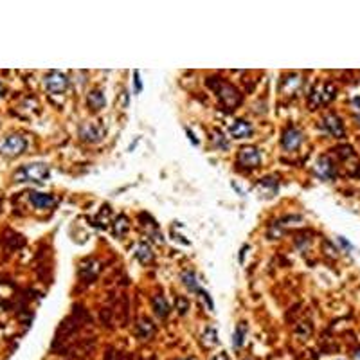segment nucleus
I'll use <instances>...</instances> for the list:
<instances>
[{"label":"nucleus","mask_w":360,"mask_h":360,"mask_svg":"<svg viewBox=\"0 0 360 360\" xmlns=\"http://www.w3.org/2000/svg\"><path fill=\"white\" fill-rule=\"evenodd\" d=\"M51 177V168L43 162H33L18 168L14 173V182H43Z\"/></svg>","instance_id":"nucleus-1"},{"label":"nucleus","mask_w":360,"mask_h":360,"mask_svg":"<svg viewBox=\"0 0 360 360\" xmlns=\"http://www.w3.org/2000/svg\"><path fill=\"white\" fill-rule=\"evenodd\" d=\"M25 148H27L25 137H22L20 133H11L0 144V153L4 157H18L20 153L25 152Z\"/></svg>","instance_id":"nucleus-2"},{"label":"nucleus","mask_w":360,"mask_h":360,"mask_svg":"<svg viewBox=\"0 0 360 360\" xmlns=\"http://www.w3.org/2000/svg\"><path fill=\"white\" fill-rule=\"evenodd\" d=\"M43 85H45V89L49 90V92H54V94H58V92H63V90H67V87H69V78L63 74V72L60 71H52L51 74H47L45 76V80H43Z\"/></svg>","instance_id":"nucleus-3"},{"label":"nucleus","mask_w":360,"mask_h":360,"mask_svg":"<svg viewBox=\"0 0 360 360\" xmlns=\"http://www.w3.org/2000/svg\"><path fill=\"white\" fill-rule=\"evenodd\" d=\"M301 142H303V133L297 128H286L283 132V135H281V146H283V150H286V152L297 150Z\"/></svg>","instance_id":"nucleus-4"},{"label":"nucleus","mask_w":360,"mask_h":360,"mask_svg":"<svg viewBox=\"0 0 360 360\" xmlns=\"http://www.w3.org/2000/svg\"><path fill=\"white\" fill-rule=\"evenodd\" d=\"M104 135V128L97 123H85L80 126V137L87 142L101 141Z\"/></svg>","instance_id":"nucleus-5"},{"label":"nucleus","mask_w":360,"mask_h":360,"mask_svg":"<svg viewBox=\"0 0 360 360\" xmlns=\"http://www.w3.org/2000/svg\"><path fill=\"white\" fill-rule=\"evenodd\" d=\"M238 162L245 168H256L261 162V155L258 152V148L254 146H245L238 153Z\"/></svg>","instance_id":"nucleus-6"},{"label":"nucleus","mask_w":360,"mask_h":360,"mask_svg":"<svg viewBox=\"0 0 360 360\" xmlns=\"http://www.w3.org/2000/svg\"><path fill=\"white\" fill-rule=\"evenodd\" d=\"M322 128L333 137H344V124L335 114H330L322 119Z\"/></svg>","instance_id":"nucleus-7"},{"label":"nucleus","mask_w":360,"mask_h":360,"mask_svg":"<svg viewBox=\"0 0 360 360\" xmlns=\"http://www.w3.org/2000/svg\"><path fill=\"white\" fill-rule=\"evenodd\" d=\"M315 175L319 177V179L322 180H332L333 177H335V170H333V164L332 161L328 159V157H321L317 161V164H315Z\"/></svg>","instance_id":"nucleus-8"},{"label":"nucleus","mask_w":360,"mask_h":360,"mask_svg":"<svg viewBox=\"0 0 360 360\" xmlns=\"http://www.w3.org/2000/svg\"><path fill=\"white\" fill-rule=\"evenodd\" d=\"M220 97H222V103L227 104L229 108L240 104V99H242L240 94H238V90L232 85H227V83H223L222 89H220Z\"/></svg>","instance_id":"nucleus-9"},{"label":"nucleus","mask_w":360,"mask_h":360,"mask_svg":"<svg viewBox=\"0 0 360 360\" xmlns=\"http://www.w3.org/2000/svg\"><path fill=\"white\" fill-rule=\"evenodd\" d=\"M29 202L36 209H49L54 205V196L45 193H38V191H31V193H29Z\"/></svg>","instance_id":"nucleus-10"},{"label":"nucleus","mask_w":360,"mask_h":360,"mask_svg":"<svg viewBox=\"0 0 360 360\" xmlns=\"http://www.w3.org/2000/svg\"><path fill=\"white\" fill-rule=\"evenodd\" d=\"M231 135L234 139H247L252 135V124L243 121V119H238L236 123L231 126Z\"/></svg>","instance_id":"nucleus-11"},{"label":"nucleus","mask_w":360,"mask_h":360,"mask_svg":"<svg viewBox=\"0 0 360 360\" xmlns=\"http://www.w3.org/2000/svg\"><path fill=\"white\" fill-rule=\"evenodd\" d=\"M99 270H101L99 261L90 260V261H85V263L81 265L80 275H81V277H83L85 281H92V279L95 277V275L99 274Z\"/></svg>","instance_id":"nucleus-12"},{"label":"nucleus","mask_w":360,"mask_h":360,"mask_svg":"<svg viewBox=\"0 0 360 360\" xmlns=\"http://www.w3.org/2000/svg\"><path fill=\"white\" fill-rule=\"evenodd\" d=\"M155 333V326L153 322L148 317H141L137 321V326H135V335L141 337V339H150V337Z\"/></svg>","instance_id":"nucleus-13"},{"label":"nucleus","mask_w":360,"mask_h":360,"mask_svg":"<svg viewBox=\"0 0 360 360\" xmlns=\"http://www.w3.org/2000/svg\"><path fill=\"white\" fill-rule=\"evenodd\" d=\"M153 304V312L157 313V317L159 319H166L168 313H170V304H168V299L164 297L162 294H157L152 301Z\"/></svg>","instance_id":"nucleus-14"},{"label":"nucleus","mask_w":360,"mask_h":360,"mask_svg":"<svg viewBox=\"0 0 360 360\" xmlns=\"http://www.w3.org/2000/svg\"><path fill=\"white\" fill-rule=\"evenodd\" d=\"M135 256L139 258L141 263H152L153 261V251L146 242H139L135 245Z\"/></svg>","instance_id":"nucleus-15"},{"label":"nucleus","mask_w":360,"mask_h":360,"mask_svg":"<svg viewBox=\"0 0 360 360\" xmlns=\"http://www.w3.org/2000/svg\"><path fill=\"white\" fill-rule=\"evenodd\" d=\"M87 101H89V108L94 110V112H97V110H101L104 106V95L101 90H92L89 97H87Z\"/></svg>","instance_id":"nucleus-16"},{"label":"nucleus","mask_w":360,"mask_h":360,"mask_svg":"<svg viewBox=\"0 0 360 360\" xmlns=\"http://www.w3.org/2000/svg\"><path fill=\"white\" fill-rule=\"evenodd\" d=\"M245 335H247V324L245 322H240V324L236 326V330H234V335H232V348H234V350L243 348Z\"/></svg>","instance_id":"nucleus-17"},{"label":"nucleus","mask_w":360,"mask_h":360,"mask_svg":"<svg viewBox=\"0 0 360 360\" xmlns=\"http://www.w3.org/2000/svg\"><path fill=\"white\" fill-rule=\"evenodd\" d=\"M182 283L187 286V290H189V292H196V294H198L200 288H202V286L198 284V281H196V275H194V272H184V274H182Z\"/></svg>","instance_id":"nucleus-18"},{"label":"nucleus","mask_w":360,"mask_h":360,"mask_svg":"<svg viewBox=\"0 0 360 360\" xmlns=\"http://www.w3.org/2000/svg\"><path fill=\"white\" fill-rule=\"evenodd\" d=\"M114 231L117 236H124L126 234V231H128V220H126V216H117L114 222Z\"/></svg>","instance_id":"nucleus-19"},{"label":"nucleus","mask_w":360,"mask_h":360,"mask_svg":"<svg viewBox=\"0 0 360 360\" xmlns=\"http://www.w3.org/2000/svg\"><path fill=\"white\" fill-rule=\"evenodd\" d=\"M204 342L207 344V346H211V344H216L218 342V339H216V332H214V328H207L204 333Z\"/></svg>","instance_id":"nucleus-20"},{"label":"nucleus","mask_w":360,"mask_h":360,"mask_svg":"<svg viewBox=\"0 0 360 360\" xmlns=\"http://www.w3.org/2000/svg\"><path fill=\"white\" fill-rule=\"evenodd\" d=\"M213 139H214V142H216V146L218 148H227V141H225V137H223L218 130H214L213 132Z\"/></svg>","instance_id":"nucleus-21"},{"label":"nucleus","mask_w":360,"mask_h":360,"mask_svg":"<svg viewBox=\"0 0 360 360\" xmlns=\"http://www.w3.org/2000/svg\"><path fill=\"white\" fill-rule=\"evenodd\" d=\"M177 308H179L180 313H185L187 312V308H189V303H187V299L185 297H179V301H177Z\"/></svg>","instance_id":"nucleus-22"},{"label":"nucleus","mask_w":360,"mask_h":360,"mask_svg":"<svg viewBox=\"0 0 360 360\" xmlns=\"http://www.w3.org/2000/svg\"><path fill=\"white\" fill-rule=\"evenodd\" d=\"M133 85H135V92L139 94V92L142 90V83H141V76H139L137 71L133 72Z\"/></svg>","instance_id":"nucleus-23"},{"label":"nucleus","mask_w":360,"mask_h":360,"mask_svg":"<svg viewBox=\"0 0 360 360\" xmlns=\"http://www.w3.org/2000/svg\"><path fill=\"white\" fill-rule=\"evenodd\" d=\"M337 242L342 243V249H346V251H351V249H353V245H351V243L348 242V240H344V238H342V236L337 238Z\"/></svg>","instance_id":"nucleus-24"},{"label":"nucleus","mask_w":360,"mask_h":360,"mask_svg":"<svg viewBox=\"0 0 360 360\" xmlns=\"http://www.w3.org/2000/svg\"><path fill=\"white\" fill-rule=\"evenodd\" d=\"M351 106H353V110H355V114H359V112H360V95L351 101Z\"/></svg>","instance_id":"nucleus-25"},{"label":"nucleus","mask_w":360,"mask_h":360,"mask_svg":"<svg viewBox=\"0 0 360 360\" xmlns=\"http://www.w3.org/2000/svg\"><path fill=\"white\" fill-rule=\"evenodd\" d=\"M213 360H229V357L225 355V353H220V355H216Z\"/></svg>","instance_id":"nucleus-26"},{"label":"nucleus","mask_w":360,"mask_h":360,"mask_svg":"<svg viewBox=\"0 0 360 360\" xmlns=\"http://www.w3.org/2000/svg\"><path fill=\"white\" fill-rule=\"evenodd\" d=\"M4 95V87H2V83H0V97Z\"/></svg>","instance_id":"nucleus-27"},{"label":"nucleus","mask_w":360,"mask_h":360,"mask_svg":"<svg viewBox=\"0 0 360 360\" xmlns=\"http://www.w3.org/2000/svg\"><path fill=\"white\" fill-rule=\"evenodd\" d=\"M355 119H357V123L360 124V112H359V114H355Z\"/></svg>","instance_id":"nucleus-28"},{"label":"nucleus","mask_w":360,"mask_h":360,"mask_svg":"<svg viewBox=\"0 0 360 360\" xmlns=\"http://www.w3.org/2000/svg\"><path fill=\"white\" fill-rule=\"evenodd\" d=\"M355 359H357V360H360V350H359V351H357V353H355Z\"/></svg>","instance_id":"nucleus-29"},{"label":"nucleus","mask_w":360,"mask_h":360,"mask_svg":"<svg viewBox=\"0 0 360 360\" xmlns=\"http://www.w3.org/2000/svg\"><path fill=\"white\" fill-rule=\"evenodd\" d=\"M177 360H184V359H177Z\"/></svg>","instance_id":"nucleus-30"}]
</instances>
